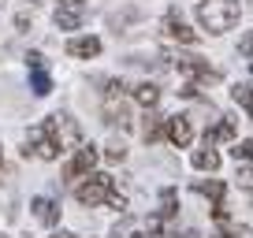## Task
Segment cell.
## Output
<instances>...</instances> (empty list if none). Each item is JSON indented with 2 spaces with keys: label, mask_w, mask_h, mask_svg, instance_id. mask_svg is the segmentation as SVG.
Masks as SVG:
<instances>
[{
  "label": "cell",
  "mask_w": 253,
  "mask_h": 238,
  "mask_svg": "<svg viewBox=\"0 0 253 238\" xmlns=\"http://www.w3.org/2000/svg\"><path fill=\"white\" fill-rule=\"evenodd\" d=\"M30 142H34V153H38L41 160H56L60 153L75 149V145L82 142V130H79V123H75L71 116H48L30 130Z\"/></svg>",
  "instance_id": "1"
},
{
  "label": "cell",
  "mask_w": 253,
  "mask_h": 238,
  "mask_svg": "<svg viewBox=\"0 0 253 238\" xmlns=\"http://www.w3.org/2000/svg\"><path fill=\"white\" fill-rule=\"evenodd\" d=\"M242 19V8L238 0H201L198 4V23L205 26L209 34H223Z\"/></svg>",
  "instance_id": "2"
},
{
  "label": "cell",
  "mask_w": 253,
  "mask_h": 238,
  "mask_svg": "<svg viewBox=\"0 0 253 238\" xmlns=\"http://www.w3.org/2000/svg\"><path fill=\"white\" fill-rule=\"evenodd\" d=\"M112 190H116V179H112V175H104V171H97V175H86V183H79L75 201H79V205H86V208H93V205H104Z\"/></svg>",
  "instance_id": "3"
},
{
  "label": "cell",
  "mask_w": 253,
  "mask_h": 238,
  "mask_svg": "<svg viewBox=\"0 0 253 238\" xmlns=\"http://www.w3.org/2000/svg\"><path fill=\"white\" fill-rule=\"evenodd\" d=\"M164 220L160 216H123L112 227V238H157Z\"/></svg>",
  "instance_id": "4"
},
{
  "label": "cell",
  "mask_w": 253,
  "mask_h": 238,
  "mask_svg": "<svg viewBox=\"0 0 253 238\" xmlns=\"http://www.w3.org/2000/svg\"><path fill=\"white\" fill-rule=\"evenodd\" d=\"M168 60H175L179 75H186V79H194V82H220V71H216L209 60H201V56H168Z\"/></svg>",
  "instance_id": "5"
},
{
  "label": "cell",
  "mask_w": 253,
  "mask_h": 238,
  "mask_svg": "<svg viewBox=\"0 0 253 238\" xmlns=\"http://www.w3.org/2000/svg\"><path fill=\"white\" fill-rule=\"evenodd\" d=\"M89 15V0H60V8H56V26L60 30H79Z\"/></svg>",
  "instance_id": "6"
},
{
  "label": "cell",
  "mask_w": 253,
  "mask_h": 238,
  "mask_svg": "<svg viewBox=\"0 0 253 238\" xmlns=\"http://www.w3.org/2000/svg\"><path fill=\"white\" fill-rule=\"evenodd\" d=\"M97 157H101V153H97L93 145L79 142L75 145V157L67 160V167H63V179H82V175H89L97 167Z\"/></svg>",
  "instance_id": "7"
},
{
  "label": "cell",
  "mask_w": 253,
  "mask_h": 238,
  "mask_svg": "<svg viewBox=\"0 0 253 238\" xmlns=\"http://www.w3.org/2000/svg\"><path fill=\"white\" fill-rule=\"evenodd\" d=\"M26 64H30V89L38 97L52 93V79H48V67H45V56L41 52H30L26 56Z\"/></svg>",
  "instance_id": "8"
},
{
  "label": "cell",
  "mask_w": 253,
  "mask_h": 238,
  "mask_svg": "<svg viewBox=\"0 0 253 238\" xmlns=\"http://www.w3.org/2000/svg\"><path fill=\"white\" fill-rule=\"evenodd\" d=\"M164 34H168L171 41H182V45H198V41H201V34H198V30H190V26L182 23L175 11H168V19H164Z\"/></svg>",
  "instance_id": "9"
},
{
  "label": "cell",
  "mask_w": 253,
  "mask_h": 238,
  "mask_svg": "<svg viewBox=\"0 0 253 238\" xmlns=\"http://www.w3.org/2000/svg\"><path fill=\"white\" fill-rule=\"evenodd\" d=\"M164 134L171 138V145H179V149H186L190 142H194V127H190V116H175L164 123Z\"/></svg>",
  "instance_id": "10"
},
{
  "label": "cell",
  "mask_w": 253,
  "mask_h": 238,
  "mask_svg": "<svg viewBox=\"0 0 253 238\" xmlns=\"http://www.w3.org/2000/svg\"><path fill=\"white\" fill-rule=\"evenodd\" d=\"M30 208H34V220L45 223V227L60 223V205H56L52 198H45V194H41V198H34V201H30Z\"/></svg>",
  "instance_id": "11"
},
{
  "label": "cell",
  "mask_w": 253,
  "mask_h": 238,
  "mask_svg": "<svg viewBox=\"0 0 253 238\" xmlns=\"http://www.w3.org/2000/svg\"><path fill=\"white\" fill-rule=\"evenodd\" d=\"M97 52H101L97 38H71L67 41V56H75V60H93Z\"/></svg>",
  "instance_id": "12"
},
{
  "label": "cell",
  "mask_w": 253,
  "mask_h": 238,
  "mask_svg": "<svg viewBox=\"0 0 253 238\" xmlns=\"http://www.w3.org/2000/svg\"><path fill=\"white\" fill-rule=\"evenodd\" d=\"M104 123H112V127H126V123H130V112H126V104L123 101H116V97H108V101H104Z\"/></svg>",
  "instance_id": "13"
},
{
  "label": "cell",
  "mask_w": 253,
  "mask_h": 238,
  "mask_svg": "<svg viewBox=\"0 0 253 238\" xmlns=\"http://www.w3.org/2000/svg\"><path fill=\"white\" fill-rule=\"evenodd\" d=\"M164 123H168V119L164 116H157V112H149V116H145V123H142V138H145V142H160V138H164Z\"/></svg>",
  "instance_id": "14"
},
{
  "label": "cell",
  "mask_w": 253,
  "mask_h": 238,
  "mask_svg": "<svg viewBox=\"0 0 253 238\" xmlns=\"http://www.w3.org/2000/svg\"><path fill=\"white\" fill-rule=\"evenodd\" d=\"M134 101L142 104V108H157L160 86H157V82H142V86H134Z\"/></svg>",
  "instance_id": "15"
},
{
  "label": "cell",
  "mask_w": 253,
  "mask_h": 238,
  "mask_svg": "<svg viewBox=\"0 0 253 238\" xmlns=\"http://www.w3.org/2000/svg\"><path fill=\"white\" fill-rule=\"evenodd\" d=\"M194 167H198V171H216V167H220V153H216L212 145L198 149L194 153Z\"/></svg>",
  "instance_id": "16"
},
{
  "label": "cell",
  "mask_w": 253,
  "mask_h": 238,
  "mask_svg": "<svg viewBox=\"0 0 253 238\" xmlns=\"http://www.w3.org/2000/svg\"><path fill=\"white\" fill-rule=\"evenodd\" d=\"M194 190L205 194V198H212V205H223V183H220V179H209V183H201V179H198Z\"/></svg>",
  "instance_id": "17"
},
{
  "label": "cell",
  "mask_w": 253,
  "mask_h": 238,
  "mask_svg": "<svg viewBox=\"0 0 253 238\" xmlns=\"http://www.w3.org/2000/svg\"><path fill=\"white\" fill-rule=\"evenodd\" d=\"M250 89H253V86H250V82H238V86H235V89H231V97H235V101H238V104H242V112H250V104H253V97H250Z\"/></svg>",
  "instance_id": "18"
},
{
  "label": "cell",
  "mask_w": 253,
  "mask_h": 238,
  "mask_svg": "<svg viewBox=\"0 0 253 238\" xmlns=\"http://www.w3.org/2000/svg\"><path fill=\"white\" fill-rule=\"evenodd\" d=\"M104 160H112V164L126 160V145H123V142H108V149H104Z\"/></svg>",
  "instance_id": "19"
},
{
  "label": "cell",
  "mask_w": 253,
  "mask_h": 238,
  "mask_svg": "<svg viewBox=\"0 0 253 238\" xmlns=\"http://www.w3.org/2000/svg\"><path fill=\"white\" fill-rule=\"evenodd\" d=\"M160 201H164V208H160V220L175 216V190H164V194H160Z\"/></svg>",
  "instance_id": "20"
},
{
  "label": "cell",
  "mask_w": 253,
  "mask_h": 238,
  "mask_svg": "<svg viewBox=\"0 0 253 238\" xmlns=\"http://www.w3.org/2000/svg\"><path fill=\"white\" fill-rule=\"evenodd\" d=\"M123 82H116V79H104V101H108V97H119V93H123Z\"/></svg>",
  "instance_id": "21"
},
{
  "label": "cell",
  "mask_w": 253,
  "mask_h": 238,
  "mask_svg": "<svg viewBox=\"0 0 253 238\" xmlns=\"http://www.w3.org/2000/svg\"><path fill=\"white\" fill-rule=\"evenodd\" d=\"M238 186H242V190H246V194H250V190H253V171H250V164H246V167H242V171H238Z\"/></svg>",
  "instance_id": "22"
},
{
  "label": "cell",
  "mask_w": 253,
  "mask_h": 238,
  "mask_svg": "<svg viewBox=\"0 0 253 238\" xmlns=\"http://www.w3.org/2000/svg\"><path fill=\"white\" fill-rule=\"evenodd\" d=\"M250 149H253L250 142H238L235 149H231V157H235V160H250Z\"/></svg>",
  "instance_id": "23"
},
{
  "label": "cell",
  "mask_w": 253,
  "mask_h": 238,
  "mask_svg": "<svg viewBox=\"0 0 253 238\" xmlns=\"http://www.w3.org/2000/svg\"><path fill=\"white\" fill-rule=\"evenodd\" d=\"M250 52H253V38L246 34V38H242V56H246V60H250Z\"/></svg>",
  "instance_id": "24"
},
{
  "label": "cell",
  "mask_w": 253,
  "mask_h": 238,
  "mask_svg": "<svg viewBox=\"0 0 253 238\" xmlns=\"http://www.w3.org/2000/svg\"><path fill=\"white\" fill-rule=\"evenodd\" d=\"M175 238H201L198 231H182V235H175Z\"/></svg>",
  "instance_id": "25"
},
{
  "label": "cell",
  "mask_w": 253,
  "mask_h": 238,
  "mask_svg": "<svg viewBox=\"0 0 253 238\" xmlns=\"http://www.w3.org/2000/svg\"><path fill=\"white\" fill-rule=\"evenodd\" d=\"M48 238H75V235H67V231H60V235H48Z\"/></svg>",
  "instance_id": "26"
},
{
  "label": "cell",
  "mask_w": 253,
  "mask_h": 238,
  "mask_svg": "<svg viewBox=\"0 0 253 238\" xmlns=\"http://www.w3.org/2000/svg\"><path fill=\"white\" fill-rule=\"evenodd\" d=\"M212 238H231V235H212Z\"/></svg>",
  "instance_id": "27"
}]
</instances>
